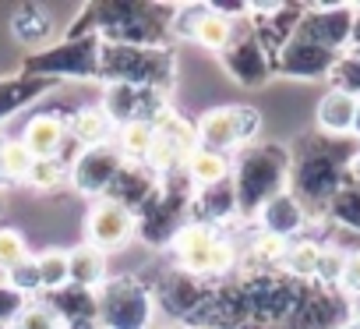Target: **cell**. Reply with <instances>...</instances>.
<instances>
[{
	"mask_svg": "<svg viewBox=\"0 0 360 329\" xmlns=\"http://www.w3.org/2000/svg\"><path fill=\"white\" fill-rule=\"evenodd\" d=\"M360 142L353 135L332 138L307 131L290 145V195L307 209V216H325V206L349 178Z\"/></svg>",
	"mask_w": 360,
	"mask_h": 329,
	"instance_id": "obj_1",
	"label": "cell"
},
{
	"mask_svg": "<svg viewBox=\"0 0 360 329\" xmlns=\"http://www.w3.org/2000/svg\"><path fill=\"white\" fill-rule=\"evenodd\" d=\"M173 8L155 0H96L68 29V39L99 36L103 43L127 46H169L173 43Z\"/></svg>",
	"mask_w": 360,
	"mask_h": 329,
	"instance_id": "obj_2",
	"label": "cell"
},
{
	"mask_svg": "<svg viewBox=\"0 0 360 329\" xmlns=\"http://www.w3.org/2000/svg\"><path fill=\"white\" fill-rule=\"evenodd\" d=\"M233 192L240 220H255L265 202L290 192V145L279 142H251L233 159Z\"/></svg>",
	"mask_w": 360,
	"mask_h": 329,
	"instance_id": "obj_3",
	"label": "cell"
},
{
	"mask_svg": "<svg viewBox=\"0 0 360 329\" xmlns=\"http://www.w3.org/2000/svg\"><path fill=\"white\" fill-rule=\"evenodd\" d=\"M173 78H176V57H173L169 46L103 43V54H99V82L169 92V89H173Z\"/></svg>",
	"mask_w": 360,
	"mask_h": 329,
	"instance_id": "obj_4",
	"label": "cell"
},
{
	"mask_svg": "<svg viewBox=\"0 0 360 329\" xmlns=\"http://www.w3.org/2000/svg\"><path fill=\"white\" fill-rule=\"evenodd\" d=\"M169 248H173L176 269H184L198 280H209V283L230 276V269H233V241L219 227H209V223L188 220V227L176 234V241Z\"/></svg>",
	"mask_w": 360,
	"mask_h": 329,
	"instance_id": "obj_5",
	"label": "cell"
},
{
	"mask_svg": "<svg viewBox=\"0 0 360 329\" xmlns=\"http://www.w3.org/2000/svg\"><path fill=\"white\" fill-rule=\"evenodd\" d=\"M103 329H152L155 322V294L138 276H117L99 287V315Z\"/></svg>",
	"mask_w": 360,
	"mask_h": 329,
	"instance_id": "obj_6",
	"label": "cell"
},
{
	"mask_svg": "<svg viewBox=\"0 0 360 329\" xmlns=\"http://www.w3.org/2000/svg\"><path fill=\"white\" fill-rule=\"evenodd\" d=\"M99 54L103 39L99 36H82V39H60L39 54H29L22 71L39 75V78H78V82H99Z\"/></svg>",
	"mask_w": 360,
	"mask_h": 329,
	"instance_id": "obj_7",
	"label": "cell"
},
{
	"mask_svg": "<svg viewBox=\"0 0 360 329\" xmlns=\"http://www.w3.org/2000/svg\"><path fill=\"white\" fill-rule=\"evenodd\" d=\"M262 117L251 110V106H216L209 110L198 124H195V135H198V145L202 149H212L219 156H233L237 149H248L255 131H258Z\"/></svg>",
	"mask_w": 360,
	"mask_h": 329,
	"instance_id": "obj_8",
	"label": "cell"
},
{
	"mask_svg": "<svg viewBox=\"0 0 360 329\" xmlns=\"http://www.w3.org/2000/svg\"><path fill=\"white\" fill-rule=\"evenodd\" d=\"M219 57H223L226 71H230L244 89H262V85L276 75L272 57H269V50L262 46V39H258V32H255V25H251V15L233 25V36H230V43H226V50H223Z\"/></svg>",
	"mask_w": 360,
	"mask_h": 329,
	"instance_id": "obj_9",
	"label": "cell"
},
{
	"mask_svg": "<svg viewBox=\"0 0 360 329\" xmlns=\"http://www.w3.org/2000/svg\"><path fill=\"white\" fill-rule=\"evenodd\" d=\"M169 92L159 89H138V85H106L103 92V113L110 117L113 128H127V124H155L159 117L169 113L166 106Z\"/></svg>",
	"mask_w": 360,
	"mask_h": 329,
	"instance_id": "obj_10",
	"label": "cell"
},
{
	"mask_svg": "<svg viewBox=\"0 0 360 329\" xmlns=\"http://www.w3.org/2000/svg\"><path fill=\"white\" fill-rule=\"evenodd\" d=\"M195 149H198L195 124H188L184 117H176V113H166V117H159L152 124V152H148L145 167L155 170V174H166L173 167H184Z\"/></svg>",
	"mask_w": 360,
	"mask_h": 329,
	"instance_id": "obj_11",
	"label": "cell"
},
{
	"mask_svg": "<svg viewBox=\"0 0 360 329\" xmlns=\"http://www.w3.org/2000/svg\"><path fill=\"white\" fill-rule=\"evenodd\" d=\"M124 167V156L120 149L110 142V145H96V149H78L71 156V185L75 192L89 195V199H103L106 188L113 185V178L120 174Z\"/></svg>",
	"mask_w": 360,
	"mask_h": 329,
	"instance_id": "obj_12",
	"label": "cell"
},
{
	"mask_svg": "<svg viewBox=\"0 0 360 329\" xmlns=\"http://www.w3.org/2000/svg\"><path fill=\"white\" fill-rule=\"evenodd\" d=\"M152 287V294H155V308H162L173 322H180L184 325L195 311H198V304L205 301V294H209V280H198V276H191V273H184V269H166L155 283H148Z\"/></svg>",
	"mask_w": 360,
	"mask_h": 329,
	"instance_id": "obj_13",
	"label": "cell"
},
{
	"mask_svg": "<svg viewBox=\"0 0 360 329\" xmlns=\"http://www.w3.org/2000/svg\"><path fill=\"white\" fill-rule=\"evenodd\" d=\"M353 18H356L353 4H307V15H304L297 36H304L318 46H328L335 54H346L349 36H353Z\"/></svg>",
	"mask_w": 360,
	"mask_h": 329,
	"instance_id": "obj_14",
	"label": "cell"
},
{
	"mask_svg": "<svg viewBox=\"0 0 360 329\" xmlns=\"http://www.w3.org/2000/svg\"><path fill=\"white\" fill-rule=\"evenodd\" d=\"M188 209L191 206H184V202H173V199H166L162 192H155L138 213H134V220H138V237L148 244V248H166V244H173L176 241V234L188 227Z\"/></svg>",
	"mask_w": 360,
	"mask_h": 329,
	"instance_id": "obj_15",
	"label": "cell"
},
{
	"mask_svg": "<svg viewBox=\"0 0 360 329\" xmlns=\"http://www.w3.org/2000/svg\"><path fill=\"white\" fill-rule=\"evenodd\" d=\"M342 54L328 50V46H318L304 36L293 32V39L279 50V57L272 61L276 75H286V78H304V82H314V78H332L335 64H339Z\"/></svg>",
	"mask_w": 360,
	"mask_h": 329,
	"instance_id": "obj_16",
	"label": "cell"
},
{
	"mask_svg": "<svg viewBox=\"0 0 360 329\" xmlns=\"http://www.w3.org/2000/svg\"><path fill=\"white\" fill-rule=\"evenodd\" d=\"M138 230L134 213H127L124 206L110 202V199H96V206L85 216V244L99 248L103 255L113 248H124Z\"/></svg>",
	"mask_w": 360,
	"mask_h": 329,
	"instance_id": "obj_17",
	"label": "cell"
},
{
	"mask_svg": "<svg viewBox=\"0 0 360 329\" xmlns=\"http://www.w3.org/2000/svg\"><path fill=\"white\" fill-rule=\"evenodd\" d=\"M304 15H307V4H251V25H255V32L272 61L293 39Z\"/></svg>",
	"mask_w": 360,
	"mask_h": 329,
	"instance_id": "obj_18",
	"label": "cell"
},
{
	"mask_svg": "<svg viewBox=\"0 0 360 329\" xmlns=\"http://www.w3.org/2000/svg\"><path fill=\"white\" fill-rule=\"evenodd\" d=\"M68 142H75V138L60 113H36V117H29V124L22 131V145L29 149L32 159H64L68 163V156H64Z\"/></svg>",
	"mask_w": 360,
	"mask_h": 329,
	"instance_id": "obj_19",
	"label": "cell"
},
{
	"mask_svg": "<svg viewBox=\"0 0 360 329\" xmlns=\"http://www.w3.org/2000/svg\"><path fill=\"white\" fill-rule=\"evenodd\" d=\"M191 223H209V227H226L233 216H240L237 209V192H233V178H223L216 185H205L195 192L191 209H188Z\"/></svg>",
	"mask_w": 360,
	"mask_h": 329,
	"instance_id": "obj_20",
	"label": "cell"
},
{
	"mask_svg": "<svg viewBox=\"0 0 360 329\" xmlns=\"http://www.w3.org/2000/svg\"><path fill=\"white\" fill-rule=\"evenodd\" d=\"M155 192H159V174L155 170H148L145 163H124L120 174L113 178V185L106 188L103 199L124 206L127 213H138Z\"/></svg>",
	"mask_w": 360,
	"mask_h": 329,
	"instance_id": "obj_21",
	"label": "cell"
},
{
	"mask_svg": "<svg viewBox=\"0 0 360 329\" xmlns=\"http://www.w3.org/2000/svg\"><path fill=\"white\" fill-rule=\"evenodd\" d=\"M307 223H311V216H307V209L290 195V192H283V195H276L272 202H265V209L258 213V227H262V234H269V237H276V241H297L304 230H307Z\"/></svg>",
	"mask_w": 360,
	"mask_h": 329,
	"instance_id": "obj_22",
	"label": "cell"
},
{
	"mask_svg": "<svg viewBox=\"0 0 360 329\" xmlns=\"http://www.w3.org/2000/svg\"><path fill=\"white\" fill-rule=\"evenodd\" d=\"M57 82L53 78H39V75H8V78H0V120H8L15 117L18 110L32 106L36 99H43L46 92H53Z\"/></svg>",
	"mask_w": 360,
	"mask_h": 329,
	"instance_id": "obj_23",
	"label": "cell"
},
{
	"mask_svg": "<svg viewBox=\"0 0 360 329\" xmlns=\"http://www.w3.org/2000/svg\"><path fill=\"white\" fill-rule=\"evenodd\" d=\"M39 301L68 325V322H92L99 315V290H85V287H60L50 294H39Z\"/></svg>",
	"mask_w": 360,
	"mask_h": 329,
	"instance_id": "obj_24",
	"label": "cell"
},
{
	"mask_svg": "<svg viewBox=\"0 0 360 329\" xmlns=\"http://www.w3.org/2000/svg\"><path fill=\"white\" fill-rule=\"evenodd\" d=\"M353 113H356V96L342 92V89H328L321 99H318V110H314V124L321 135H332V138H346L353 131Z\"/></svg>",
	"mask_w": 360,
	"mask_h": 329,
	"instance_id": "obj_25",
	"label": "cell"
},
{
	"mask_svg": "<svg viewBox=\"0 0 360 329\" xmlns=\"http://www.w3.org/2000/svg\"><path fill=\"white\" fill-rule=\"evenodd\" d=\"M11 32H15V39H18L22 46H29L32 54L53 46V22H50V15H46L39 4L18 8L15 18H11Z\"/></svg>",
	"mask_w": 360,
	"mask_h": 329,
	"instance_id": "obj_26",
	"label": "cell"
},
{
	"mask_svg": "<svg viewBox=\"0 0 360 329\" xmlns=\"http://www.w3.org/2000/svg\"><path fill=\"white\" fill-rule=\"evenodd\" d=\"M68 283L99 290L106 283V255L92 244H78L68 252Z\"/></svg>",
	"mask_w": 360,
	"mask_h": 329,
	"instance_id": "obj_27",
	"label": "cell"
},
{
	"mask_svg": "<svg viewBox=\"0 0 360 329\" xmlns=\"http://www.w3.org/2000/svg\"><path fill=\"white\" fill-rule=\"evenodd\" d=\"M68 131H71V138H75V145H78V149L110 145V138H113V124H110V117H106L99 106H85V110L71 113Z\"/></svg>",
	"mask_w": 360,
	"mask_h": 329,
	"instance_id": "obj_28",
	"label": "cell"
},
{
	"mask_svg": "<svg viewBox=\"0 0 360 329\" xmlns=\"http://www.w3.org/2000/svg\"><path fill=\"white\" fill-rule=\"evenodd\" d=\"M318 255H321V244H318V241H311V237H297V241L286 244L279 273H286L290 280H300V283H314Z\"/></svg>",
	"mask_w": 360,
	"mask_h": 329,
	"instance_id": "obj_29",
	"label": "cell"
},
{
	"mask_svg": "<svg viewBox=\"0 0 360 329\" xmlns=\"http://www.w3.org/2000/svg\"><path fill=\"white\" fill-rule=\"evenodd\" d=\"M325 220L346 227V230H356L360 234V181L356 178H346L339 185V192L332 195V202L325 206Z\"/></svg>",
	"mask_w": 360,
	"mask_h": 329,
	"instance_id": "obj_30",
	"label": "cell"
},
{
	"mask_svg": "<svg viewBox=\"0 0 360 329\" xmlns=\"http://www.w3.org/2000/svg\"><path fill=\"white\" fill-rule=\"evenodd\" d=\"M188 174H191V181H195V188H205V185H216V181H223V178H230L233 174V167H230V156H219V152H212V149H195L191 156H188Z\"/></svg>",
	"mask_w": 360,
	"mask_h": 329,
	"instance_id": "obj_31",
	"label": "cell"
},
{
	"mask_svg": "<svg viewBox=\"0 0 360 329\" xmlns=\"http://www.w3.org/2000/svg\"><path fill=\"white\" fill-rule=\"evenodd\" d=\"M29 167H32V156L22 145V138H4V142H0V188L25 185Z\"/></svg>",
	"mask_w": 360,
	"mask_h": 329,
	"instance_id": "obj_32",
	"label": "cell"
},
{
	"mask_svg": "<svg viewBox=\"0 0 360 329\" xmlns=\"http://www.w3.org/2000/svg\"><path fill=\"white\" fill-rule=\"evenodd\" d=\"M237 22H240V18H226V15H219V11L209 4V15L202 18L195 43H198V46H205V50L223 54V50H226V43H230V36H233V25H237Z\"/></svg>",
	"mask_w": 360,
	"mask_h": 329,
	"instance_id": "obj_33",
	"label": "cell"
},
{
	"mask_svg": "<svg viewBox=\"0 0 360 329\" xmlns=\"http://www.w3.org/2000/svg\"><path fill=\"white\" fill-rule=\"evenodd\" d=\"M117 149L124 163H148L152 152V124H127L117 135Z\"/></svg>",
	"mask_w": 360,
	"mask_h": 329,
	"instance_id": "obj_34",
	"label": "cell"
},
{
	"mask_svg": "<svg viewBox=\"0 0 360 329\" xmlns=\"http://www.w3.org/2000/svg\"><path fill=\"white\" fill-rule=\"evenodd\" d=\"M68 178H71V167H68L64 159H32L25 185L36 188V192H53V188L64 185Z\"/></svg>",
	"mask_w": 360,
	"mask_h": 329,
	"instance_id": "obj_35",
	"label": "cell"
},
{
	"mask_svg": "<svg viewBox=\"0 0 360 329\" xmlns=\"http://www.w3.org/2000/svg\"><path fill=\"white\" fill-rule=\"evenodd\" d=\"M36 266H39L43 294H50V290H60V287H68V252H60V248H50V252L36 255Z\"/></svg>",
	"mask_w": 360,
	"mask_h": 329,
	"instance_id": "obj_36",
	"label": "cell"
},
{
	"mask_svg": "<svg viewBox=\"0 0 360 329\" xmlns=\"http://www.w3.org/2000/svg\"><path fill=\"white\" fill-rule=\"evenodd\" d=\"M205 15H209V4H176L173 8V39H191L195 43Z\"/></svg>",
	"mask_w": 360,
	"mask_h": 329,
	"instance_id": "obj_37",
	"label": "cell"
},
{
	"mask_svg": "<svg viewBox=\"0 0 360 329\" xmlns=\"http://www.w3.org/2000/svg\"><path fill=\"white\" fill-rule=\"evenodd\" d=\"M25 259H29V241L15 227H0V273H11Z\"/></svg>",
	"mask_w": 360,
	"mask_h": 329,
	"instance_id": "obj_38",
	"label": "cell"
},
{
	"mask_svg": "<svg viewBox=\"0 0 360 329\" xmlns=\"http://www.w3.org/2000/svg\"><path fill=\"white\" fill-rule=\"evenodd\" d=\"M342 266H346V252H339V248H321L318 269H314V283H318V287H328V290H339Z\"/></svg>",
	"mask_w": 360,
	"mask_h": 329,
	"instance_id": "obj_39",
	"label": "cell"
},
{
	"mask_svg": "<svg viewBox=\"0 0 360 329\" xmlns=\"http://www.w3.org/2000/svg\"><path fill=\"white\" fill-rule=\"evenodd\" d=\"M4 280L18 290V294H25V297H36V294H43V280H39V266H36V255H29L25 262H18L11 273H4Z\"/></svg>",
	"mask_w": 360,
	"mask_h": 329,
	"instance_id": "obj_40",
	"label": "cell"
},
{
	"mask_svg": "<svg viewBox=\"0 0 360 329\" xmlns=\"http://www.w3.org/2000/svg\"><path fill=\"white\" fill-rule=\"evenodd\" d=\"M332 89H342V92H349V96L360 99V54H349L346 50L339 57V64L332 71Z\"/></svg>",
	"mask_w": 360,
	"mask_h": 329,
	"instance_id": "obj_41",
	"label": "cell"
},
{
	"mask_svg": "<svg viewBox=\"0 0 360 329\" xmlns=\"http://www.w3.org/2000/svg\"><path fill=\"white\" fill-rule=\"evenodd\" d=\"M11 329H64V322L43 304V301H29L25 311L18 315V322Z\"/></svg>",
	"mask_w": 360,
	"mask_h": 329,
	"instance_id": "obj_42",
	"label": "cell"
},
{
	"mask_svg": "<svg viewBox=\"0 0 360 329\" xmlns=\"http://www.w3.org/2000/svg\"><path fill=\"white\" fill-rule=\"evenodd\" d=\"M25 304H29L25 294H18L8 280H0V325H15L18 315L25 311Z\"/></svg>",
	"mask_w": 360,
	"mask_h": 329,
	"instance_id": "obj_43",
	"label": "cell"
},
{
	"mask_svg": "<svg viewBox=\"0 0 360 329\" xmlns=\"http://www.w3.org/2000/svg\"><path fill=\"white\" fill-rule=\"evenodd\" d=\"M339 294L349 301V297H360V252H349L346 255V266H342V276H339Z\"/></svg>",
	"mask_w": 360,
	"mask_h": 329,
	"instance_id": "obj_44",
	"label": "cell"
},
{
	"mask_svg": "<svg viewBox=\"0 0 360 329\" xmlns=\"http://www.w3.org/2000/svg\"><path fill=\"white\" fill-rule=\"evenodd\" d=\"M349 54H360V8H356V18H353V36H349Z\"/></svg>",
	"mask_w": 360,
	"mask_h": 329,
	"instance_id": "obj_45",
	"label": "cell"
},
{
	"mask_svg": "<svg viewBox=\"0 0 360 329\" xmlns=\"http://www.w3.org/2000/svg\"><path fill=\"white\" fill-rule=\"evenodd\" d=\"M64 329H103V325H99V322L92 318V322H68Z\"/></svg>",
	"mask_w": 360,
	"mask_h": 329,
	"instance_id": "obj_46",
	"label": "cell"
},
{
	"mask_svg": "<svg viewBox=\"0 0 360 329\" xmlns=\"http://www.w3.org/2000/svg\"><path fill=\"white\" fill-rule=\"evenodd\" d=\"M356 142H360V99H356V113H353V131H349Z\"/></svg>",
	"mask_w": 360,
	"mask_h": 329,
	"instance_id": "obj_47",
	"label": "cell"
},
{
	"mask_svg": "<svg viewBox=\"0 0 360 329\" xmlns=\"http://www.w3.org/2000/svg\"><path fill=\"white\" fill-rule=\"evenodd\" d=\"M339 329H360V318H356V315H353V318H346V322H342V325H339Z\"/></svg>",
	"mask_w": 360,
	"mask_h": 329,
	"instance_id": "obj_48",
	"label": "cell"
},
{
	"mask_svg": "<svg viewBox=\"0 0 360 329\" xmlns=\"http://www.w3.org/2000/svg\"><path fill=\"white\" fill-rule=\"evenodd\" d=\"M349 178H356V181H360V152H356V159H353V170H349Z\"/></svg>",
	"mask_w": 360,
	"mask_h": 329,
	"instance_id": "obj_49",
	"label": "cell"
},
{
	"mask_svg": "<svg viewBox=\"0 0 360 329\" xmlns=\"http://www.w3.org/2000/svg\"><path fill=\"white\" fill-rule=\"evenodd\" d=\"M0 213H4V192H0Z\"/></svg>",
	"mask_w": 360,
	"mask_h": 329,
	"instance_id": "obj_50",
	"label": "cell"
},
{
	"mask_svg": "<svg viewBox=\"0 0 360 329\" xmlns=\"http://www.w3.org/2000/svg\"><path fill=\"white\" fill-rule=\"evenodd\" d=\"M0 329H11V325H0Z\"/></svg>",
	"mask_w": 360,
	"mask_h": 329,
	"instance_id": "obj_51",
	"label": "cell"
},
{
	"mask_svg": "<svg viewBox=\"0 0 360 329\" xmlns=\"http://www.w3.org/2000/svg\"><path fill=\"white\" fill-rule=\"evenodd\" d=\"M0 280H4V273H0Z\"/></svg>",
	"mask_w": 360,
	"mask_h": 329,
	"instance_id": "obj_52",
	"label": "cell"
}]
</instances>
